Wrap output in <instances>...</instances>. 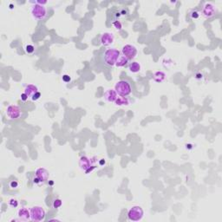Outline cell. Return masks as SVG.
I'll return each mask as SVG.
<instances>
[{
    "instance_id": "7",
    "label": "cell",
    "mask_w": 222,
    "mask_h": 222,
    "mask_svg": "<svg viewBox=\"0 0 222 222\" xmlns=\"http://www.w3.org/2000/svg\"><path fill=\"white\" fill-rule=\"evenodd\" d=\"M122 55L125 56L128 60H132L137 55V49L132 44H126L122 47Z\"/></svg>"
},
{
    "instance_id": "13",
    "label": "cell",
    "mask_w": 222,
    "mask_h": 222,
    "mask_svg": "<svg viewBox=\"0 0 222 222\" xmlns=\"http://www.w3.org/2000/svg\"><path fill=\"white\" fill-rule=\"evenodd\" d=\"M117 93L113 89H109L105 91L104 99L109 102H115V101L117 99Z\"/></svg>"
},
{
    "instance_id": "21",
    "label": "cell",
    "mask_w": 222,
    "mask_h": 222,
    "mask_svg": "<svg viewBox=\"0 0 222 222\" xmlns=\"http://www.w3.org/2000/svg\"><path fill=\"white\" fill-rule=\"evenodd\" d=\"M112 24H113V26L117 30V31H121L122 29V23L120 22L119 20H115L113 23H112Z\"/></svg>"
},
{
    "instance_id": "19",
    "label": "cell",
    "mask_w": 222,
    "mask_h": 222,
    "mask_svg": "<svg viewBox=\"0 0 222 222\" xmlns=\"http://www.w3.org/2000/svg\"><path fill=\"white\" fill-rule=\"evenodd\" d=\"M200 12H199L198 11H196V10H194V11H192L191 12L189 13V17L192 18V19H198V18L200 17Z\"/></svg>"
},
{
    "instance_id": "23",
    "label": "cell",
    "mask_w": 222,
    "mask_h": 222,
    "mask_svg": "<svg viewBox=\"0 0 222 222\" xmlns=\"http://www.w3.org/2000/svg\"><path fill=\"white\" fill-rule=\"evenodd\" d=\"M25 51H26L28 54H32V53L35 51V47L31 44H28L25 46Z\"/></svg>"
},
{
    "instance_id": "14",
    "label": "cell",
    "mask_w": 222,
    "mask_h": 222,
    "mask_svg": "<svg viewBox=\"0 0 222 222\" xmlns=\"http://www.w3.org/2000/svg\"><path fill=\"white\" fill-rule=\"evenodd\" d=\"M37 92H38V89L34 84H28L25 86L24 90V93H25L27 96L31 97V98Z\"/></svg>"
},
{
    "instance_id": "10",
    "label": "cell",
    "mask_w": 222,
    "mask_h": 222,
    "mask_svg": "<svg viewBox=\"0 0 222 222\" xmlns=\"http://www.w3.org/2000/svg\"><path fill=\"white\" fill-rule=\"evenodd\" d=\"M79 166L80 168L84 171L85 173H88L89 170H90V168L93 167L91 163V160L87 156H82L79 161Z\"/></svg>"
},
{
    "instance_id": "6",
    "label": "cell",
    "mask_w": 222,
    "mask_h": 222,
    "mask_svg": "<svg viewBox=\"0 0 222 222\" xmlns=\"http://www.w3.org/2000/svg\"><path fill=\"white\" fill-rule=\"evenodd\" d=\"M217 13V8L216 6L212 3H207L203 6V9L201 11V15L206 18H211L215 16Z\"/></svg>"
},
{
    "instance_id": "29",
    "label": "cell",
    "mask_w": 222,
    "mask_h": 222,
    "mask_svg": "<svg viewBox=\"0 0 222 222\" xmlns=\"http://www.w3.org/2000/svg\"><path fill=\"white\" fill-rule=\"evenodd\" d=\"M63 80L64 82H66V83H68V82H70L71 79H70V77L68 75H64V76H63Z\"/></svg>"
},
{
    "instance_id": "27",
    "label": "cell",
    "mask_w": 222,
    "mask_h": 222,
    "mask_svg": "<svg viewBox=\"0 0 222 222\" xmlns=\"http://www.w3.org/2000/svg\"><path fill=\"white\" fill-rule=\"evenodd\" d=\"M28 98H29V96H27L25 93H23V94H21V100H22L23 102H25V101H27L28 100Z\"/></svg>"
},
{
    "instance_id": "11",
    "label": "cell",
    "mask_w": 222,
    "mask_h": 222,
    "mask_svg": "<svg viewBox=\"0 0 222 222\" xmlns=\"http://www.w3.org/2000/svg\"><path fill=\"white\" fill-rule=\"evenodd\" d=\"M35 174L36 176L42 182L46 181L49 179V176H50L49 171L46 169V168H37V169H36Z\"/></svg>"
},
{
    "instance_id": "17",
    "label": "cell",
    "mask_w": 222,
    "mask_h": 222,
    "mask_svg": "<svg viewBox=\"0 0 222 222\" xmlns=\"http://www.w3.org/2000/svg\"><path fill=\"white\" fill-rule=\"evenodd\" d=\"M130 102L129 100L127 98V97H123V96H120V97H117V99L115 101V104L116 106H127V105H129Z\"/></svg>"
},
{
    "instance_id": "26",
    "label": "cell",
    "mask_w": 222,
    "mask_h": 222,
    "mask_svg": "<svg viewBox=\"0 0 222 222\" xmlns=\"http://www.w3.org/2000/svg\"><path fill=\"white\" fill-rule=\"evenodd\" d=\"M119 13H120V16H127L128 14V10L127 9V8H122L119 11Z\"/></svg>"
},
{
    "instance_id": "1",
    "label": "cell",
    "mask_w": 222,
    "mask_h": 222,
    "mask_svg": "<svg viewBox=\"0 0 222 222\" xmlns=\"http://www.w3.org/2000/svg\"><path fill=\"white\" fill-rule=\"evenodd\" d=\"M121 52L115 48L107 49L103 54V61L106 65L113 67L115 65L117 59L120 57Z\"/></svg>"
},
{
    "instance_id": "9",
    "label": "cell",
    "mask_w": 222,
    "mask_h": 222,
    "mask_svg": "<svg viewBox=\"0 0 222 222\" xmlns=\"http://www.w3.org/2000/svg\"><path fill=\"white\" fill-rule=\"evenodd\" d=\"M114 41H115V37L113 33L111 32H104L103 34H102L100 37L101 44L104 46H109L113 44Z\"/></svg>"
},
{
    "instance_id": "25",
    "label": "cell",
    "mask_w": 222,
    "mask_h": 222,
    "mask_svg": "<svg viewBox=\"0 0 222 222\" xmlns=\"http://www.w3.org/2000/svg\"><path fill=\"white\" fill-rule=\"evenodd\" d=\"M18 187V181H11V182H10V187H11V188H12V189H16V188H17Z\"/></svg>"
},
{
    "instance_id": "15",
    "label": "cell",
    "mask_w": 222,
    "mask_h": 222,
    "mask_svg": "<svg viewBox=\"0 0 222 222\" xmlns=\"http://www.w3.org/2000/svg\"><path fill=\"white\" fill-rule=\"evenodd\" d=\"M153 79L156 83H162L166 79V74L163 71H156L153 75Z\"/></svg>"
},
{
    "instance_id": "4",
    "label": "cell",
    "mask_w": 222,
    "mask_h": 222,
    "mask_svg": "<svg viewBox=\"0 0 222 222\" xmlns=\"http://www.w3.org/2000/svg\"><path fill=\"white\" fill-rule=\"evenodd\" d=\"M144 213L142 208L139 206H135L128 212V218L131 221H140L143 218Z\"/></svg>"
},
{
    "instance_id": "22",
    "label": "cell",
    "mask_w": 222,
    "mask_h": 222,
    "mask_svg": "<svg viewBox=\"0 0 222 222\" xmlns=\"http://www.w3.org/2000/svg\"><path fill=\"white\" fill-rule=\"evenodd\" d=\"M9 206L11 207H12V208H16V207H18V201L16 199H11L9 200Z\"/></svg>"
},
{
    "instance_id": "2",
    "label": "cell",
    "mask_w": 222,
    "mask_h": 222,
    "mask_svg": "<svg viewBox=\"0 0 222 222\" xmlns=\"http://www.w3.org/2000/svg\"><path fill=\"white\" fill-rule=\"evenodd\" d=\"M115 90L116 91L118 96L127 97L132 93V88L130 83L126 80H121L115 85Z\"/></svg>"
},
{
    "instance_id": "8",
    "label": "cell",
    "mask_w": 222,
    "mask_h": 222,
    "mask_svg": "<svg viewBox=\"0 0 222 222\" xmlns=\"http://www.w3.org/2000/svg\"><path fill=\"white\" fill-rule=\"evenodd\" d=\"M21 109L17 105H10L6 109V115L11 120H17L21 116Z\"/></svg>"
},
{
    "instance_id": "20",
    "label": "cell",
    "mask_w": 222,
    "mask_h": 222,
    "mask_svg": "<svg viewBox=\"0 0 222 222\" xmlns=\"http://www.w3.org/2000/svg\"><path fill=\"white\" fill-rule=\"evenodd\" d=\"M63 205V200L60 199H55L52 202V207L54 208H59Z\"/></svg>"
},
{
    "instance_id": "12",
    "label": "cell",
    "mask_w": 222,
    "mask_h": 222,
    "mask_svg": "<svg viewBox=\"0 0 222 222\" xmlns=\"http://www.w3.org/2000/svg\"><path fill=\"white\" fill-rule=\"evenodd\" d=\"M18 217L19 220L21 221H26L31 220V211L25 207H22L18 210Z\"/></svg>"
},
{
    "instance_id": "5",
    "label": "cell",
    "mask_w": 222,
    "mask_h": 222,
    "mask_svg": "<svg viewBox=\"0 0 222 222\" xmlns=\"http://www.w3.org/2000/svg\"><path fill=\"white\" fill-rule=\"evenodd\" d=\"M31 220L32 221H42L45 217V211L42 207L35 206L31 208Z\"/></svg>"
},
{
    "instance_id": "3",
    "label": "cell",
    "mask_w": 222,
    "mask_h": 222,
    "mask_svg": "<svg viewBox=\"0 0 222 222\" xmlns=\"http://www.w3.org/2000/svg\"><path fill=\"white\" fill-rule=\"evenodd\" d=\"M34 5L31 6V13L32 18L36 20H44V18L47 17V9L43 6L36 4L35 2H32Z\"/></svg>"
},
{
    "instance_id": "28",
    "label": "cell",
    "mask_w": 222,
    "mask_h": 222,
    "mask_svg": "<svg viewBox=\"0 0 222 222\" xmlns=\"http://www.w3.org/2000/svg\"><path fill=\"white\" fill-rule=\"evenodd\" d=\"M35 3L36 4H37V5H43V6H44V5H46L48 2H47V1H41V0H38V1H35Z\"/></svg>"
},
{
    "instance_id": "30",
    "label": "cell",
    "mask_w": 222,
    "mask_h": 222,
    "mask_svg": "<svg viewBox=\"0 0 222 222\" xmlns=\"http://www.w3.org/2000/svg\"><path fill=\"white\" fill-rule=\"evenodd\" d=\"M33 183H34V184H37V185H38V184H40V183H43V182H42L36 176V177H34V178H33Z\"/></svg>"
},
{
    "instance_id": "16",
    "label": "cell",
    "mask_w": 222,
    "mask_h": 222,
    "mask_svg": "<svg viewBox=\"0 0 222 222\" xmlns=\"http://www.w3.org/2000/svg\"><path fill=\"white\" fill-rule=\"evenodd\" d=\"M129 62V60L125 56H123V55H120V57L119 58L117 59V61H116V63H115V66L118 67V68H122V67H124V66H126L128 64V63Z\"/></svg>"
},
{
    "instance_id": "18",
    "label": "cell",
    "mask_w": 222,
    "mask_h": 222,
    "mask_svg": "<svg viewBox=\"0 0 222 222\" xmlns=\"http://www.w3.org/2000/svg\"><path fill=\"white\" fill-rule=\"evenodd\" d=\"M128 69L130 70V72L132 73H138L140 70H141V64L137 62H133L131 63L129 66H128Z\"/></svg>"
},
{
    "instance_id": "24",
    "label": "cell",
    "mask_w": 222,
    "mask_h": 222,
    "mask_svg": "<svg viewBox=\"0 0 222 222\" xmlns=\"http://www.w3.org/2000/svg\"><path fill=\"white\" fill-rule=\"evenodd\" d=\"M40 97H41V93H40V92L38 91L37 93H36L35 95L32 96L31 99V101H33V102H36V101L39 100Z\"/></svg>"
}]
</instances>
